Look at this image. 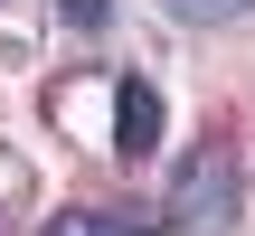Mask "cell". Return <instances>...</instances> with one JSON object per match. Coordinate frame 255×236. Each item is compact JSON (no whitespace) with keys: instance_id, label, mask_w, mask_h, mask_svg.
<instances>
[{"instance_id":"1","label":"cell","mask_w":255,"mask_h":236,"mask_svg":"<svg viewBox=\"0 0 255 236\" xmlns=\"http://www.w3.org/2000/svg\"><path fill=\"white\" fill-rule=\"evenodd\" d=\"M161 218H170V227H199V236H227V227H237V151L208 142V151L180 170V189H170Z\"/></svg>"},{"instance_id":"2","label":"cell","mask_w":255,"mask_h":236,"mask_svg":"<svg viewBox=\"0 0 255 236\" xmlns=\"http://www.w3.org/2000/svg\"><path fill=\"white\" fill-rule=\"evenodd\" d=\"M114 151L123 161H151L161 151V95L142 76H114Z\"/></svg>"},{"instance_id":"3","label":"cell","mask_w":255,"mask_h":236,"mask_svg":"<svg viewBox=\"0 0 255 236\" xmlns=\"http://www.w3.org/2000/svg\"><path fill=\"white\" fill-rule=\"evenodd\" d=\"M38 236H161L151 208H66V218H47Z\"/></svg>"},{"instance_id":"4","label":"cell","mask_w":255,"mask_h":236,"mask_svg":"<svg viewBox=\"0 0 255 236\" xmlns=\"http://www.w3.org/2000/svg\"><path fill=\"white\" fill-rule=\"evenodd\" d=\"M161 9H170V19H189V28H199V19H237V9H255V0H161Z\"/></svg>"},{"instance_id":"5","label":"cell","mask_w":255,"mask_h":236,"mask_svg":"<svg viewBox=\"0 0 255 236\" xmlns=\"http://www.w3.org/2000/svg\"><path fill=\"white\" fill-rule=\"evenodd\" d=\"M57 9H66L76 28H104V19H114V0H57Z\"/></svg>"}]
</instances>
